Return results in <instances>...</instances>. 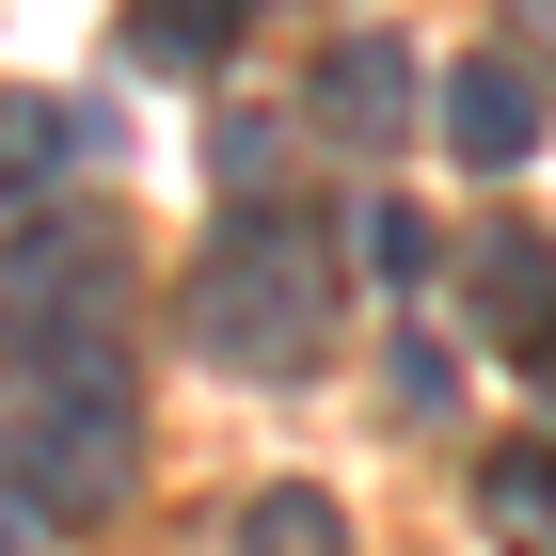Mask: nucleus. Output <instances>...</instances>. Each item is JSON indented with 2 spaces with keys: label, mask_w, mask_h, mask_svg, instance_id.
<instances>
[{
  "label": "nucleus",
  "mask_w": 556,
  "mask_h": 556,
  "mask_svg": "<svg viewBox=\"0 0 556 556\" xmlns=\"http://www.w3.org/2000/svg\"><path fill=\"white\" fill-rule=\"evenodd\" d=\"M239 556H350V525H334V493H302V477H270L255 509H239Z\"/></svg>",
  "instance_id": "nucleus-7"
},
{
  "label": "nucleus",
  "mask_w": 556,
  "mask_h": 556,
  "mask_svg": "<svg viewBox=\"0 0 556 556\" xmlns=\"http://www.w3.org/2000/svg\"><path fill=\"white\" fill-rule=\"evenodd\" d=\"M223 33H239V0H143V16H128V48H143V64H191V80L223 64Z\"/></svg>",
  "instance_id": "nucleus-8"
},
{
  "label": "nucleus",
  "mask_w": 556,
  "mask_h": 556,
  "mask_svg": "<svg viewBox=\"0 0 556 556\" xmlns=\"http://www.w3.org/2000/svg\"><path fill=\"white\" fill-rule=\"evenodd\" d=\"M207 160H223V191H239V207H287V191H270V175H287V128L223 112V128H207Z\"/></svg>",
  "instance_id": "nucleus-10"
},
{
  "label": "nucleus",
  "mask_w": 556,
  "mask_h": 556,
  "mask_svg": "<svg viewBox=\"0 0 556 556\" xmlns=\"http://www.w3.org/2000/svg\"><path fill=\"white\" fill-rule=\"evenodd\" d=\"M318 334H334V239L302 207H239L207 255H191V350L239 366V382H302Z\"/></svg>",
  "instance_id": "nucleus-2"
},
{
  "label": "nucleus",
  "mask_w": 556,
  "mask_h": 556,
  "mask_svg": "<svg viewBox=\"0 0 556 556\" xmlns=\"http://www.w3.org/2000/svg\"><path fill=\"white\" fill-rule=\"evenodd\" d=\"M525 366H541V382H556V334H541V350H525Z\"/></svg>",
  "instance_id": "nucleus-14"
},
{
  "label": "nucleus",
  "mask_w": 556,
  "mask_h": 556,
  "mask_svg": "<svg viewBox=\"0 0 556 556\" xmlns=\"http://www.w3.org/2000/svg\"><path fill=\"white\" fill-rule=\"evenodd\" d=\"M366 270H382V287H414V270H429V223H414V207H366Z\"/></svg>",
  "instance_id": "nucleus-11"
},
{
  "label": "nucleus",
  "mask_w": 556,
  "mask_h": 556,
  "mask_svg": "<svg viewBox=\"0 0 556 556\" xmlns=\"http://www.w3.org/2000/svg\"><path fill=\"white\" fill-rule=\"evenodd\" d=\"M128 445H143V397H128L112 318H0V477L33 509H64V525L112 509Z\"/></svg>",
  "instance_id": "nucleus-1"
},
{
  "label": "nucleus",
  "mask_w": 556,
  "mask_h": 556,
  "mask_svg": "<svg viewBox=\"0 0 556 556\" xmlns=\"http://www.w3.org/2000/svg\"><path fill=\"white\" fill-rule=\"evenodd\" d=\"M80 160H96L80 112H48V96H16V112H0V191H48V175H80Z\"/></svg>",
  "instance_id": "nucleus-6"
},
{
  "label": "nucleus",
  "mask_w": 556,
  "mask_h": 556,
  "mask_svg": "<svg viewBox=\"0 0 556 556\" xmlns=\"http://www.w3.org/2000/svg\"><path fill=\"white\" fill-rule=\"evenodd\" d=\"M509 16H525V33H541V48H556V0H509Z\"/></svg>",
  "instance_id": "nucleus-13"
},
{
  "label": "nucleus",
  "mask_w": 556,
  "mask_h": 556,
  "mask_svg": "<svg viewBox=\"0 0 556 556\" xmlns=\"http://www.w3.org/2000/svg\"><path fill=\"white\" fill-rule=\"evenodd\" d=\"M462 287H477V318H493L509 350H541V334H556V255L525 239V223H493V239H477V255H462Z\"/></svg>",
  "instance_id": "nucleus-5"
},
{
  "label": "nucleus",
  "mask_w": 556,
  "mask_h": 556,
  "mask_svg": "<svg viewBox=\"0 0 556 556\" xmlns=\"http://www.w3.org/2000/svg\"><path fill=\"white\" fill-rule=\"evenodd\" d=\"M48 525H64V509H33V493L0 477V556H48Z\"/></svg>",
  "instance_id": "nucleus-12"
},
{
  "label": "nucleus",
  "mask_w": 556,
  "mask_h": 556,
  "mask_svg": "<svg viewBox=\"0 0 556 556\" xmlns=\"http://www.w3.org/2000/svg\"><path fill=\"white\" fill-rule=\"evenodd\" d=\"M429 128L462 143L477 175H509L525 143H541V80H525V64H445V96H429Z\"/></svg>",
  "instance_id": "nucleus-4"
},
{
  "label": "nucleus",
  "mask_w": 556,
  "mask_h": 556,
  "mask_svg": "<svg viewBox=\"0 0 556 556\" xmlns=\"http://www.w3.org/2000/svg\"><path fill=\"white\" fill-rule=\"evenodd\" d=\"M414 112H429V96H414V48H397V33H334V64H318V128H334L350 160H382Z\"/></svg>",
  "instance_id": "nucleus-3"
},
{
  "label": "nucleus",
  "mask_w": 556,
  "mask_h": 556,
  "mask_svg": "<svg viewBox=\"0 0 556 556\" xmlns=\"http://www.w3.org/2000/svg\"><path fill=\"white\" fill-rule=\"evenodd\" d=\"M477 493H493V525H509V541H556V462H541V445H493V477H477Z\"/></svg>",
  "instance_id": "nucleus-9"
}]
</instances>
